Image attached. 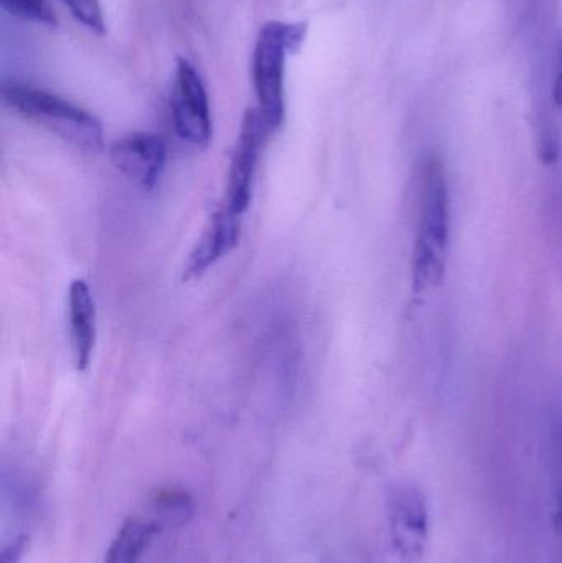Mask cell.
Instances as JSON below:
<instances>
[{
	"instance_id": "obj_11",
	"label": "cell",
	"mask_w": 562,
	"mask_h": 563,
	"mask_svg": "<svg viewBox=\"0 0 562 563\" xmlns=\"http://www.w3.org/2000/svg\"><path fill=\"white\" fill-rule=\"evenodd\" d=\"M155 519L152 521L162 526H180L194 515V499L184 489L167 488L157 492L152 499Z\"/></svg>"
},
{
	"instance_id": "obj_14",
	"label": "cell",
	"mask_w": 562,
	"mask_h": 563,
	"mask_svg": "<svg viewBox=\"0 0 562 563\" xmlns=\"http://www.w3.org/2000/svg\"><path fill=\"white\" fill-rule=\"evenodd\" d=\"M558 452H560V483L557 492V509H554V526H557L558 536L562 541V426L560 435H558Z\"/></svg>"
},
{
	"instance_id": "obj_9",
	"label": "cell",
	"mask_w": 562,
	"mask_h": 563,
	"mask_svg": "<svg viewBox=\"0 0 562 563\" xmlns=\"http://www.w3.org/2000/svg\"><path fill=\"white\" fill-rule=\"evenodd\" d=\"M68 320L73 360L76 369L85 373L91 364L96 346V305L86 280L76 279L68 288Z\"/></svg>"
},
{
	"instance_id": "obj_15",
	"label": "cell",
	"mask_w": 562,
	"mask_h": 563,
	"mask_svg": "<svg viewBox=\"0 0 562 563\" xmlns=\"http://www.w3.org/2000/svg\"><path fill=\"white\" fill-rule=\"evenodd\" d=\"M554 101L562 109V45L558 49L557 78H554Z\"/></svg>"
},
{
	"instance_id": "obj_13",
	"label": "cell",
	"mask_w": 562,
	"mask_h": 563,
	"mask_svg": "<svg viewBox=\"0 0 562 563\" xmlns=\"http://www.w3.org/2000/svg\"><path fill=\"white\" fill-rule=\"evenodd\" d=\"M69 13L96 35H104L106 20L99 0H63Z\"/></svg>"
},
{
	"instance_id": "obj_1",
	"label": "cell",
	"mask_w": 562,
	"mask_h": 563,
	"mask_svg": "<svg viewBox=\"0 0 562 563\" xmlns=\"http://www.w3.org/2000/svg\"><path fill=\"white\" fill-rule=\"evenodd\" d=\"M415 246L411 279L416 294L441 287L448 271L451 250V188L444 162L428 154L419 162L416 178Z\"/></svg>"
},
{
	"instance_id": "obj_3",
	"label": "cell",
	"mask_w": 562,
	"mask_h": 563,
	"mask_svg": "<svg viewBox=\"0 0 562 563\" xmlns=\"http://www.w3.org/2000/svg\"><path fill=\"white\" fill-rule=\"evenodd\" d=\"M307 22H267L257 35L251 59L257 109L266 121L271 134L279 131L286 119V59L289 53L299 52L306 42Z\"/></svg>"
},
{
	"instance_id": "obj_12",
	"label": "cell",
	"mask_w": 562,
	"mask_h": 563,
	"mask_svg": "<svg viewBox=\"0 0 562 563\" xmlns=\"http://www.w3.org/2000/svg\"><path fill=\"white\" fill-rule=\"evenodd\" d=\"M0 5L16 19L23 22L38 23V25L56 26L55 9L49 0H0Z\"/></svg>"
},
{
	"instance_id": "obj_10",
	"label": "cell",
	"mask_w": 562,
	"mask_h": 563,
	"mask_svg": "<svg viewBox=\"0 0 562 563\" xmlns=\"http://www.w3.org/2000/svg\"><path fill=\"white\" fill-rule=\"evenodd\" d=\"M158 531H161V528L154 521H144V519L137 518L128 519V521L122 522L118 534L109 544L104 563L141 562Z\"/></svg>"
},
{
	"instance_id": "obj_2",
	"label": "cell",
	"mask_w": 562,
	"mask_h": 563,
	"mask_svg": "<svg viewBox=\"0 0 562 563\" xmlns=\"http://www.w3.org/2000/svg\"><path fill=\"white\" fill-rule=\"evenodd\" d=\"M2 101L26 121L46 129L78 151L96 154L104 145L101 121L53 92L22 82H3Z\"/></svg>"
},
{
	"instance_id": "obj_4",
	"label": "cell",
	"mask_w": 562,
	"mask_h": 563,
	"mask_svg": "<svg viewBox=\"0 0 562 563\" xmlns=\"http://www.w3.org/2000/svg\"><path fill=\"white\" fill-rule=\"evenodd\" d=\"M172 119L181 141L205 148L213 139L210 99L203 79L188 59L178 58L170 95Z\"/></svg>"
},
{
	"instance_id": "obj_6",
	"label": "cell",
	"mask_w": 562,
	"mask_h": 563,
	"mask_svg": "<svg viewBox=\"0 0 562 563\" xmlns=\"http://www.w3.org/2000/svg\"><path fill=\"white\" fill-rule=\"evenodd\" d=\"M269 134L260 109H247L241 122L240 135L231 157L230 177H228L227 208L240 217L250 208L253 200L254 175H256L264 141Z\"/></svg>"
},
{
	"instance_id": "obj_7",
	"label": "cell",
	"mask_w": 562,
	"mask_h": 563,
	"mask_svg": "<svg viewBox=\"0 0 562 563\" xmlns=\"http://www.w3.org/2000/svg\"><path fill=\"white\" fill-rule=\"evenodd\" d=\"M111 161L132 184L142 190L152 191L164 174L167 145L161 135L132 132L111 145Z\"/></svg>"
},
{
	"instance_id": "obj_8",
	"label": "cell",
	"mask_w": 562,
	"mask_h": 563,
	"mask_svg": "<svg viewBox=\"0 0 562 563\" xmlns=\"http://www.w3.org/2000/svg\"><path fill=\"white\" fill-rule=\"evenodd\" d=\"M240 214L233 213L230 208L218 210L208 221L203 234L197 246L188 256L184 266V282L200 280L218 261L231 253L240 243L241 221Z\"/></svg>"
},
{
	"instance_id": "obj_5",
	"label": "cell",
	"mask_w": 562,
	"mask_h": 563,
	"mask_svg": "<svg viewBox=\"0 0 562 563\" xmlns=\"http://www.w3.org/2000/svg\"><path fill=\"white\" fill-rule=\"evenodd\" d=\"M389 538L401 561L418 562L429 541V506L425 493L411 483L396 486L388 498Z\"/></svg>"
}]
</instances>
